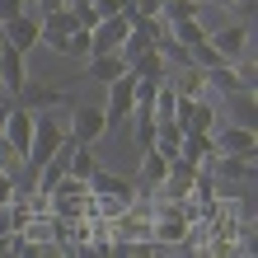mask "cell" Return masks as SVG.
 <instances>
[{
	"mask_svg": "<svg viewBox=\"0 0 258 258\" xmlns=\"http://www.w3.org/2000/svg\"><path fill=\"white\" fill-rule=\"evenodd\" d=\"M61 141H66V127L56 122V117L42 108V113H33V141H28V155H24V164H38L42 160H52L56 150H61Z\"/></svg>",
	"mask_w": 258,
	"mask_h": 258,
	"instance_id": "1",
	"label": "cell"
},
{
	"mask_svg": "<svg viewBox=\"0 0 258 258\" xmlns=\"http://www.w3.org/2000/svg\"><path fill=\"white\" fill-rule=\"evenodd\" d=\"M103 132H108V113H103V108H89V103H71V127H66L71 141L94 146Z\"/></svg>",
	"mask_w": 258,
	"mask_h": 258,
	"instance_id": "2",
	"label": "cell"
},
{
	"mask_svg": "<svg viewBox=\"0 0 258 258\" xmlns=\"http://www.w3.org/2000/svg\"><path fill=\"white\" fill-rule=\"evenodd\" d=\"M249 24H225V28H207V47L221 56V61H239L249 52Z\"/></svg>",
	"mask_w": 258,
	"mask_h": 258,
	"instance_id": "3",
	"label": "cell"
},
{
	"mask_svg": "<svg viewBox=\"0 0 258 258\" xmlns=\"http://www.w3.org/2000/svg\"><path fill=\"white\" fill-rule=\"evenodd\" d=\"M127 33H132V10H122V14H108V19H99L94 28H89V56H94V52H117Z\"/></svg>",
	"mask_w": 258,
	"mask_h": 258,
	"instance_id": "4",
	"label": "cell"
},
{
	"mask_svg": "<svg viewBox=\"0 0 258 258\" xmlns=\"http://www.w3.org/2000/svg\"><path fill=\"white\" fill-rule=\"evenodd\" d=\"M103 113H108V127L113 122H127L136 113V75L122 71L117 80H108V103H103Z\"/></svg>",
	"mask_w": 258,
	"mask_h": 258,
	"instance_id": "5",
	"label": "cell"
},
{
	"mask_svg": "<svg viewBox=\"0 0 258 258\" xmlns=\"http://www.w3.org/2000/svg\"><path fill=\"white\" fill-rule=\"evenodd\" d=\"M38 38H42V28H38V14L33 10H24V14H14V19H0V42H10V47H19L24 56L38 47Z\"/></svg>",
	"mask_w": 258,
	"mask_h": 258,
	"instance_id": "6",
	"label": "cell"
},
{
	"mask_svg": "<svg viewBox=\"0 0 258 258\" xmlns=\"http://www.w3.org/2000/svg\"><path fill=\"white\" fill-rule=\"evenodd\" d=\"M211 136H216V150H225V155H258V132L249 122L211 127Z\"/></svg>",
	"mask_w": 258,
	"mask_h": 258,
	"instance_id": "7",
	"label": "cell"
},
{
	"mask_svg": "<svg viewBox=\"0 0 258 258\" xmlns=\"http://www.w3.org/2000/svg\"><path fill=\"white\" fill-rule=\"evenodd\" d=\"M14 103L42 113V108H71L75 99H71V89H56V85H24L19 94H14Z\"/></svg>",
	"mask_w": 258,
	"mask_h": 258,
	"instance_id": "8",
	"label": "cell"
},
{
	"mask_svg": "<svg viewBox=\"0 0 258 258\" xmlns=\"http://www.w3.org/2000/svg\"><path fill=\"white\" fill-rule=\"evenodd\" d=\"M85 183H89V192H94V197H113V202L122 207V211H127V207L136 202V188L127 183L122 174H108V169H94V174L85 178Z\"/></svg>",
	"mask_w": 258,
	"mask_h": 258,
	"instance_id": "9",
	"label": "cell"
},
{
	"mask_svg": "<svg viewBox=\"0 0 258 258\" xmlns=\"http://www.w3.org/2000/svg\"><path fill=\"white\" fill-rule=\"evenodd\" d=\"M24 85H28V56L19 47H10V42H0V89L19 94Z\"/></svg>",
	"mask_w": 258,
	"mask_h": 258,
	"instance_id": "10",
	"label": "cell"
},
{
	"mask_svg": "<svg viewBox=\"0 0 258 258\" xmlns=\"http://www.w3.org/2000/svg\"><path fill=\"white\" fill-rule=\"evenodd\" d=\"M174 122L183 127V132H211V127H216V108H211L207 99H183V94H178Z\"/></svg>",
	"mask_w": 258,
	"mask_h": 258,
	"instance_id": "11",
	"label": "cell"
},
{
	"mask_svg": "<svg viewBox=\"0 0 258 258\" xmlns=\"http://www.w3.org/2000/svg\"><path fill=\"white\" fill-rule=\"evenodd\" d=\"M5 141L19 150V155H28V141H33V108H19V103H10L5 108Z\"/></svg>",
	"mask_w": 258,
	"mask_h": 258,
	"instance_id": "12",
	"label": "cell"
},
{
	"mask_svg": "<svg viewBox=\"0 0 258 258\" xmlns=\"http://www.w3.org/2000/svg\"><path fill=\"white\" fill-rule=\"evenodd\" d=\"M127 71L136 75V80H169V56H164L155 42H150L146 52H136L132 61H127Z\"/></svg>",
	"mask_w": 258,
	"mask_h": 258,
	"instance_id": "13",
	"label": "cell"
},
{
	"mask_svg": "<svg viewBox=\"0 0 258 258\" xmlns=\"http://www.w3.org/2000/svg\"><path fill=\"white\" fill-rule=\"evenodd\" d=\"M85 71H89V80L108 85V80H117L127 71V56L122 52H94V56H85Z\"/></svg>",
	"mask_w": 258,
	"mask_h": 258,
	"instance_id": "14",
	"label": "cell"
},
{
	"mask_svg": "<svg viewBox=\"0 0 258 258\" xmlns=\"http://www.w3.org/2000/svg\"><path fill=\"white\" fill-rule=\"evenodd\" d=\"M211 155H216V136H211V132H183V146H178V160L207 164Z\"/></svg>",
	"mask_w": 258,
	"mask_h": 258,
	"instance_id": "15",
	"label": "cell"
},
{
	"mask_svg": "<svg viewBox=\"0 0 258 258\" xmlns=\"http://www.w3.org/2000/svg\"><path fill=\"white\" fill-rule=\"evenodd\" d=\"M164 174H169V155H160L155 146H146V150H141V188L155 192V188L164 183Z\"/></svg>",
	"mask_w": 258,
	"mask_h": 258,
	"instance_id": "16",
	"label": "cell"
},
{
	"mask_svg": "<svg viewBox=\"0 0 258 258\" xmlns=\"http://www.w3.org/2000/svg\"><path fill=\"white\" fill-rule=\"evenodd\" d=\"M174 108H178V89L169 80H160L155 99H150V117H155V122H174Z\"/></svg>",
	"mask_w": 258,
	"mask_h": 258,
	"instance_id": "17",
	"label": "cell"
},
{
	"mask_svg": "<svg viewBox=\"0 0 258 258\" xmlns=\"http://www.w3.org/2000/svg\"><path fill=\"white\" fill-rule=\"evenodd\" d=\"M164 33H169L178 47H197V42L207 38V28L197 24V14H192V19H174V24H164Z\"/></svg>",
	"mask_w": 258,
	"mask_h": 258,
	"instance_id": "18",
	"label": "cell"
},
{
	"mask_svg": "<svg viewBox=\"0 0 258 258\" xmlns=\"http://www.w3.org/2000/svg\"><path fill=\"white\" fill-rule=\"evenodd\" d=\"M150 146L160 150V155H178V146H183V127L178 122H155V136H150Z\"/></svg>",
	"mask_w": 258,
	"mask_h": 258,
	"instance_id": "19",
	"label": "cell"
},
{
	"mask_svg": "<svg viewBox=\"0 0 258 258\" xmlns=\"http://www.w3.org/2000/svg\"><path fill=\"white\" fill-rule=\"evenodd\" d=\"M66 169L75 174V178H89L99 169V160H94V150L89 146H80V141H71V155H66Z\"/></svg>",
	"mask_w": 258,
	"mask_h": 258,
	"instance_id": "20",
	"label": "cell"
},
{
	"mask_svg": "<svg viewBox=\"0 0 258 258\" xmlns=\"http://www.w3.org/2000/svg\"><path fill=\"white\" fill-rule=\"evenodd\" d=\"M183 99H207V75H202V66H192L188 61V71H183V80L174 85Z\"/></svg>",
	"mask_w": 258,
	"mask_h": 258,
	"instance_id": "21",
	"label": "cell"
},
{
	"mask_svg": "<svg viewBox=\"0 0 258 258\" xmlns=\"http://www.w3.org/2000/svg\"><path fill=\"white\" fill-rule=\"evenodd\" d=\"M197 10H202V0H169V5L160 10V24H174V19H192Z\"/></svg>",
	"mask_w": 258,
	"mask_h": 258,
	"instance_id": "22",
	"label": "cell"
},
{
	"mask_svg": "<svg viewBox=\"0 0 258 258\" xmlns=\"http://www.w3.org/2000/svg\"><path fill=\"white\" fill-rule=\"evenodd\" d=\"M132 117H136V146L146 150V146H150V136H155V117H150V108H136Z\"/></svg>",
	"mask_w": 258,
	"mask_h": 258,
	"instance_id": "23",
	"label": "cell"
},
{
	"mask_svg": "<svg viewBox=\"0 0 258 258\" xmlns=\"http://www.w3.org/2000/svg\"><path fill=\"white\" fill-rule=\"evenodd\" d=\"M19 164H24V155L5 141V136H0V174H19Z\"/></svg>",
	"mask_w": 258,
	"mask_h": 258,
	"instance_id": "24",
	"label": "cell"
},
{
	"mask_svg": "<svg viewBox=\"0 0 258 258\" xmlns=\"http://www.w3.org/2000/svg\"><path fill=\"white\" fill-rule=\"evenodd\" d=\"M66 10H71L75 28H94V24H99V10H94V5H66Z\"/></svg>",
	"mask_w": 258,
	"mask_h": 258,
	"instance_id": "25",
	"label": "cell"
},
{
	"mask_svg": "<svg viewBox=\"0 0 258 258\" xmlns=\"http://www.w3.org/2000/svg\"><path fill=\"white\" fill-rule=\"evenodd\" d=\"M94 10H99V19H108V14H122L132 5H127V0H94Z\"/></svg>",
	"mask_w": 258,
	"mask_h": 258,
	"instance_id": "26",
	"label": "cell"
},
{
	"mask_svg": "<svg viewBox=\"0 0 258 258\" xmlns=\"http://www.w3.org/2000/svg\"><path fill=\"white\" fill-rule=\"evenodd\" d=\"M24 10H28V0H0V19H14Z\"/></svg>",
	"mask_w": 258,
	"mask_h": 258,
	"instance_id": "27",
	"label": "cell"
},
{
	"mask_svg": "<svg viewBox=\"0 0 258 258\" xmlns=\"http://www.w3.org/2000/svg\"><path fill=\"white\" fill-rule=\"evenodd\" d=\"M14 202V174H0V207Z\"/></svg>",
	"mask_w": 258,
	"mask_h": 258,
	"instance_id": "28",
	"label": "cell"
},
{
	"mask_svg": "<svg viewBox=\"0 0 258 258\" xmlns=\"http://www.w3.org/2000/svg\"><path fill=\"white\" fill-rule=\"evenodd\" d=\"M28 5H38V14H47V10H61L66 0H28Z\"/></svg>",
	"mask_w": 258,
	"mask_h": 258,
	"instance_id": "29",
	"label": "cell"
},
{
	"mask_svg": "<svg viewBox=\"0 0 258 258\" xmlns=\"http://www.w3.org/2000/svg\"><path fill=\"white\" fill-rule=\"evenodd\" d=\"M225 5H239V10H253V0H225Z\"/></svg>",
	"mask_w": 258,
	"mask_h": 258,
	"instance_id": "30",
	"label": "cell"
}]
</instances>
